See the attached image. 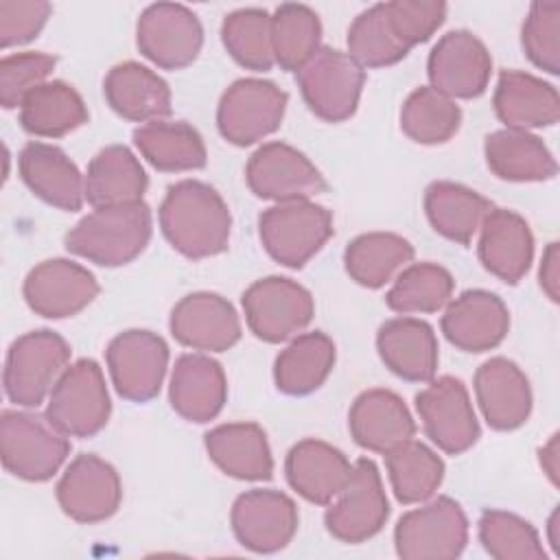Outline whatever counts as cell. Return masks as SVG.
I'll return each instance as SVG.
<instances>
[{
	"mask_svg": "<svg viewBox=\"0 0 560 560\" xmlns=\"http://www.w3.org/2000/svg\"><path fill=\"white\" fill-rule=\"evenodd\" d=\"M160 228L173 249L199 260L228 249L232 214L210 184L182 179L168 186L162 199Z\"/></svg>",
	"mask_w": 560,
	"mask_h": 560,
	"instance_id": "6da1fadb",
	"label": "cell"
},
{
	"mask_svg": "<svg viewBox=\"0 0 560 560\" xmlns=\"http://www.w3.org/2000/svg\"><path fill=\"white\" fill-rule=\"evenodd\" d=\"M151 232V210L144 201L94 208L66 234V249L101 267H120L144 252Z\"/></svg>",
	"mask_w": 560,
	"mask_h": 560,
	"instance_id": "7a4b0ae2",
	"label": "cell"
},
{
	"mask_svg": "<svg viewBox=\"0 0 560 560\" xmlns=\"http://www.w3.org/2000/svg\"><path fill=\"white\" fill-rule=\"evenodd\" d=\"M70 453L68 435L46 413L4 409L0 413L2 466L24 481L50 479Z\"/></svg>",
	"mask_w": 560,
	"mask_h": 560,
	"instance_id": "3957f363",
	"label": "cell"
},
{
	"mask_svg": "<svg viewBox=\"0 0 560 560\" xmlns=\"http://www.w3.org/2000/svg\"><path fill=\"white\" fill-rule=\"evenodd\" d=\"M70 361L68 341L55 330L42 328L18 337L4 361V394L20 407H37L50 396Z\"/></svg>",
	"mask_w": 560,
	"mask_h": 560,
	"instance_id": "277c9868",
	"label": "cell"
},
{
	"mask_svg": "<svg viewBox=\"0 0 560 560\" xmlns=\"http://www.w3.org/2000/svg\"><path fill=\"white\" fill-rule=\"evenodd\" d=\"M332 214L308 199L284 201L267 208L258 232L267 254L284 267H304L332 236Z\"/></svg>",
	"mask_w": 560,
	"mask_h": 560,
	"instance_id": "5b68a950",
	"label": "cell"
},
{
	"mask_svg": "<svg viewBox=\"0 0 560 560\" xmlns=\"http://www.w3.org/2000/svg\"><path fill=\"white\" fill-rule=\"evenodd\" d=\"M112 402L101 365L94 359H79L55 383L46 416L68 438H92L109 420Z\"/></svg>",
	"mask_w": 560,
	"mask_h": 560,
	"instance_id": "8992f818",
	"label": "cell"
},
{
	"mask_svg": "<svg viewBox=\"0 0 560 560\" xmlns=\"http://www.w3.org/2000/svg\"><path fill=\"white\" fill-rule=\"evenodd\" d=\"M466 542L468 518L451 497H438L402 514L394 529L396 553L405 560H451Z\"/></svg>",
	"mask_w": 560,
	"mask_h": 560,
	"instance_id": "52a82bcc",
	"label": "cell"
},
{
	"mask_svg": "<svg viewBox=\"0 0 560 560\" xmlns=\"http://www.w3.org/2000/svg\"><path fill=\"white\" fill-rule=\"evenodd\" d=\"M295 77L308 109L317 118L341 122L357 112L365 72L348 52L319 46Z\"/></svg>",
	"mask_w": 560,
	"mask_h": 560,
	"instance_id": "ba28073f",
	"label": "cell"
},
{
	"mask_svg": "<svg viewBox=\"0 0 560 560\" xmlns=\"http://www.w3.org/2000/svg\"><path fill=\"white\" fill-rule=\"evenodd\" d=\"M241 302L249 330L267 343L298 337L315 315V302L308 289L282 276L256 280L245 289Z\"/></svg>",
	"mask_w": 560,
	"mask_h": 560,
	"instance_id": "9c48e42d",
	"label": "cell"
},
{
	"mask_svg": "<svg viewBox=\"0 0 560 560\" xmlns=\"http://www.w3.org/2000/svg\"><path fill=\"white\" fill-rule=\"evenodd\" d=\"M287 101V92L271 81L238 79L219 101V133L236 147H249L282 125Z\"/></svg>",
	"mask_w": 560,
	"mask_h": 560,
	"instance_id": "30bf717a",
	"label": "cell"
},
{
	"mask_svg": "<svg viewBox=\"0 0 560 560\" xmlns=\"http://www.w3.org/2000/svg\"><path fill=\"white\" fill-rule=\"evenodd\" d=\"M389 516V501L383 490L376 464L361 457L352 464L350 479L326 510V529L341 542H363L376 536Z\"/></svg>",
	"mask_w": 560,
	"mask_h": 560,
	"instance_id": "8fae6325",
	"label": "cell"
},
{
	"mask_svg": "<svg viewBox=\"0 0 560 560\" xmlns=\"http://www.w3.org/2000/svg\"><path fill=\"white\" fill-rule=\"evenodd\" d=\"M140 52L164 70L190 66L203 44L199 18L184 4L158 2L149 4L136 26Z\"/></svg>",
	"mask_w": 560,
	"mask_h": 560,
	"instance_id": "7c38bea8",
	"label": "cell"
},
{
	"mask_svg": "<svg viewBox=\"0 0 560 560\" xmlns=\"http://www.w3.org/2000/svg\"><path fill=\"white\" fill-rule=\"evenodd\" d=\"M107 368L116 392L131 402H147L158 396L166 368L168 346L151 330H125L107 346Z\"/></svg>",
	"mask_w": 560,
	"mask_h": 560,
	"instance_id": "4fadbf2b",
	"label": "cell"
},
{
	"mask_svg": "<svg viewBox=\"0 0 560 560\" xmlns=\"http://www.w3.org/2000/svg\"><path fill=\"white\" fill-rule=\"evenodd\" d=\"M416 409L427 438L448 455H459L479 440V422L468 389L455 376L431 381L416 396Z\"/></svg>",
	"mask_w": 560,
	"mask_h": 560,
	"instance_id": "5bb4252c",
	"label": "cell"
},
{
	"mask_svg": "<svg viewBox=\"0 0 560 560\" xmlns=\"http://www.w3.org/2000/svg\"><path fill=\"white\" fill-rule=\"evenodd\" d=\"M245 177L256 197L278 203L302 201L328 188L317 166L284 142L258 147L247 162Z\"/></svg>",
	"mask_w": 560,
	"mask_h": 560,
	"instance_id": "9a60e30c",
	"label": "cell"
},
{
	"mask_svg": "<svg viewBox=\"0 0 560 560\" xmlns=\"http://www.w3.org/2000/svg\"><path fill=\"white\" fill-rule=\"evenodd\" d=\"M427 72L431 88L455 98H475L486 92L492 74V57L486 44L470 31H451L429 52Z\"/></svg>",
	"mask_w": 560,
	"mask_h": 560,
	"instance_id": "2e32d148",
	"label": "cell"
},
{
	"mask_svg": "<svg viewBox=\"0 0 560 560\" xmlns=\"http://www.w3.org/2000/svg\"><path fill=\"white\" fill-rule=\"evenodd\" d=\"M122 499L116 468L92 453L77 455L57 483V501L63 514L77 523L109 518Z\"/></svg>",
	"mask_w": 560,
	"mask_h": 560,
	"instance_id": "e0dca14e",
	"label": "cell"
},
{
	"mask_svg": "<svg viewBox=\"0 0 560 560\" xmlns=\"http://www.w3.org/2000/svg\"><path fill=\"white\" fill-rule=\"evenodd\" d=\"M232 532L236 540L256 553L284 549L298 532V508L280 490H249L232 505Z\"/></svg>",
	"mask_w": 560,
	"mask_h": 560,
	"instance_id": "ac0fdd59",
	"label": "cell"
},
{
	"mask_svg": "<svg viewBox=\"0 0 560 560\" xmlns=\"http://www.w3.org/2000/svg\"><path fill=\"white\" fill-rule=\"evenodd\" d=\"M22 293L37 315L63 319L83 311L98 295V282L79 262L50 258L28 271Z\"/></svg>",
	"mask_w": 560,
	"mask_h": 560,
	"instance_id": "d6986e66",
	"label": "cell"
},
{
	"mask_svg": "<svg viewBox=\"0 0 560 560\" xmlns=\"http://www.w3.org/2000/svg\"><path fill=\"white\" fill-rule=\"evenodd\" d=\"M171 335L186 348L201 352L230 350L241 339V319L219 293L197 291L171 311Z\"/></svg>",
	"mask_w": 560,
	"mask_h": 560,
	"instance_id": "ffe728a7",
	"label": "cell"
},
{
	"mask_svg": "<svg viewBox=\"0 0 560 560\" xmlns=\"http://www.w3.org/2000/svg\"><path fill=\"white\" fill-rule=\"evenodd\" d=\"M510 328V313L503 300L483 289L464 291L446 304L442 315L444 337L464 352L497 348Z\"/></svg>",
	"mask_w": 560,
	"mask_h": 560,
	"instance_id": "44dd1931",
	"label": "cell"
},
{
	"mask_svg": "<svg viewBox=\"0 0 560 560\" xmlns=\"http://www.w3.org/2000/svg\"><path fill=\"white\" fill-rule=\"evenodd\" d=\"M475 394L486 422L497 431H512L532 413V387L523 370L505 359L492 357L475 372Z\"/></svg>",
	"mask_w": 560,
	"mask_h": 560,
	"instance_id": "7402d4cb",
	"label": "cell"
},
{
	"mask_svg": "<svg viewBox=\"0 0 560 560\" xmlns=\"http://www.w3.org/2000/svg\"><path fill=\"white\" fill-rule=\"evenodd\" d=\"M22 182L42 201L63 210L77 212L83 206L85 188L77 164L55 144L28 142L18 155Z\"/></svg>",
	"mask_w": 560,
	"mask_h": 560,
	"instance_id": "603a6c76",
	"label": "cell"
},
{
	"mask_svg": "<svg viewBox=\"0 0 560 560\" xmlns=\"http://www.w3.org/2000/svg\"><path fill=\"white\" fill-rule=\"evenodd\" d=\"M477 254L486 271L516 284L534 258V236L527 221L514 210L492 208L479 228Z\"/></svg>",
	"mask_w": 560,
	"mask_h": 560,
	"instance_id": "cb8c5ba5",
	"label": "cell"
},
{
	"mask_svg": "<svg viewBox=\"0 0 560 560\" xmlns=\"http://www.w3.org/2000/svg\"><path fill=\"white\" fill-rule=\"evenodd\" d=\"M354 442L374 453H389L416 433V422L402 398L389 389L359 394L348 413Z\"/></svg>",
	"mask_w": 560,
	"mask_h": 560,
	"instance_id": "d4e9b609",
	"label": "cell"
},
{
	"mask_svg": "<svg viewBox=\"0 0 560 560\" xmlns=\"http://www.w3.org/2000/svg\"><path fill=\"white\" fill-rule=\"evenodd\" d=\"M228 398V381L223 368L206 354H182L175 361L168 400L171 407L188 422L214 420Z\"/></svg>",
	"mask_w": 560,
	"mask_h": 560,
	"instance_id": "484cf974",
	"label": "cell"
},
{
	"mask_svg": "<svg viewBox=\"0 0 560 560\" xmlns=\"http://www.w3.org/2000/svg\"><path fill=\"white\" fill-rule=\"evenodd\" d=\"M376 350L385 368L411 383H427L435 376L440 352L433 328L416 317L385 322L376 335Z\"/></svg>",
	"mask_w": 560,
	"mask_h": 560,
	"instance_id": "4316f807",
	"label": "cell"
},
{
	"mask_svg": "<svg viewBox=\"0 0 560 560\" xmlns=\"http://www.w3.org/2000/svg\"><path fill=\"white\" fill-rule=\"evenodd\" d=\"M289 486L311 503H330L350 479L352 464L328 442L306 438L298 442L284 462Z\"/></svg>",
	"mask_w": 560,
	"mask_h": 560,
	"instance_id": "83f0119b",
	"label": "cell"
},
{
	"mask_svg": "<svg viewBox=\"0 0 560 560\" xmlns=\"http://www.w3.org/2000/svg\"><path fill=\"white\" fill-rule=\"evenodd\" d=\"M494 112L505 129H538L551 127L560 118L558 90L521 70H503L494 88Z\"/></svg>",
	"mask_w": 560,
	"mask_h": 560,
	"instance_id": "f1b7e54d",
	"label": "cell"
},
{
	"mask_svg": "<svg viewBox=\"0 0 560 560\" xmlns=\"http://www.w3.org/2000/svg\"><path fill=\"white\" fill-rule=\"evenodd\" d=\"M103 94L118 116L133 122L147 125L171 114L168 83L136 61L114 66L103 81Z\"/></svg>",
	"mask_w": 560,
	"mask_h": 560,
	"instance_id": "f546056e",
	"label": "cell"
},
{
	"mask_svg": "<svg viewBox=\"0 0 560 560\" xmlns=\"http://www.w3.org/2000/svg\"><path fill=\"white\" fill-rule=\"evenodd\" d=\"M210 459L230 477L265 481L273 472V457L265 431L256 422L219 424L203 438Z\"/></svg>",
	"mask_w": 560,
	"mask_h": 560,
	"instance_id": "4dcf8cb0",
	"label": "cell"
},
{
	"mask_svg": "<svg viewBox=\"0 0 560 560\" xmlns=\"http://www.w3.org/2000/svg\"><path fill=\"white\" fill-rule=\"evenodd\" d=\"M147 184L149 179L140 160L122 144L101 149L88 164L83 179L85 199L92 208L142 201Z\"/></svg>",
	"mask_w": 560,
	"mask_h": 560,
	"instance_id": "1f68e13d",
	"label": "cell"
},
{
	"mask_svg": "<svg viewBox=\"0 0 560 560\" xmlns=\"http://www.w3.org/2000/svg\"><path fill=\"white\" fill-rule=\"evenodd\" d=\"M488 168L508 182H545L556 177L558 164L547 144L521 129H499L483 142Z\"/></svg>",
	"mask_w": 560,
	"mask_h": 560,
	"instance_id": "d6a6232c",
	"label": "cell"
},
{
	"mask_svg": "<svg viewBox=\"0 0 560 560\" xmlns=\"http://www.w3.org/2000/svg\"><path fill=\"white\" fill-rule=\"evenodd\" d=\"M494 206L477 190L455 182H433L424 190L431 228L448 241L468 245Z\"/></svg>",
	"mask_w": 560,
	"mask_h": 560,
	"instance_id": "836d02e7",
	"label": "cell"
},
{
	"mask_svg": "<svg viewBox=\"0 0 560 560\" xmlns=\"http://www.w3.org/2000/svg\"><path fill=\"white\" fill-rule=\"evenodd\" d=\"M335 365V343L328 335L313 330L293 337L276 357L273 381L282 394L304 396L324 385Z\"/></svg>",
	"mask_w": 560,
	"mask_h": 560,
	"instance_id": "e575fe53",
	"label": "cell"
},
{
	"mask_svg": "<svg viewBox=\"0 0 560 560\" xmlns=\"http://www.w3.org/2000/svg\"><path fill=\"white\" fill-rule=\"evenodd\" d=\"M24 131L39 138H61L88 122L81 94L66 81H46L20 105Z\"/></svg>",
	"mask_w": 560,
	"mask_h": 560,
	"instance_id": "d590c367",
	"label": "cell"
},
{
	"mask_svg": "<svg viewBox=\"0 0 560 560\" xmlns=\"http://www.w3.org/2000/svg\"><path fill=\"white\" fill-rule=\"evenodd\" d=\"M140 155L158 171L177 173L206 166L208 153L203 138L188 122L153 120L133 131Z\"/></svg>",
	"mask_w": 560,
	"mask_h": 560,
	"instance_id": "8d00e7d4",
	"label": "cell"
},
{
	"mask_svg": "<svg viewBox=\"0 0 560 560\" xmlns=\"http://www.w3.org/2000/svg\"><path fill=\"white\" fill-rule=\"evenodd\" d=\"M413 258V245L400 234L368 232L357 236L343 254L348 276L365 287L378 289Z\"/></svg>",
	"mask_w": 560,
	"mask_h": 560,
	"instance_id": "74e56055",
	"label": "cell"
},
{
	"mask_svg": "<svg viewBox=\"0 0 560 560\" xmlns=\"http://www.w3.org/2000/svg\"><path fill=\"white\" fill-rule=\"evenodd\" d=\"M385 466L394 494L405 505L427 501L444 479V462L413 438L385 453Z\"/></svg>",
	"mask_w": 560,
	"mask_h": 560,
	"instance_id": "f35d334b",
	"label": "cell"
},
{
	"mask_svg": "<svg viewBox=\"0 0 560 560\" xmlns=\"http://www.w3.org/2000/svg\"><path fill=\"white\" fill-rule=\"evenodd\" d=\"M322 39V22L306 4L287 2L271 15L273 59L280 68L298 72L317 50Z\"/></svg>",
	"mask_w": 560,
	"mask_h": 560,
	"instance_id": "ab89813d",
	"label": "cell"
},
{
	"mask_svg": "<svg viewBox=\"0 0 560 560\" xmlns=\"http://www.w3.org/2000/svg\"><path fill=\"white\" fill-rule=\"evenodd\" d=\"M459 125V105L431 85L413 90L400 109V127L418 144H442L457 133Z\"/></svg>",
	"mask_w": 560,
	"mask_h": 560,
	"instance_id": "60d3db41",
	"label": "cell"
},
{
	"mask_svg": "<svg viewBox=\"0 0 560 560\" xmlns=\"http://www.w3.org/2000/svg\"><path fill=\"white\" fill-rule=\"evenodd\" d=\"M453 287L455 280L444 267L435 262H413L396 276L385 302L392 311L402 315L438 313L451 302Z\"/></svg>",
	"mask_w": 560,
	"mask_h": 560,
	"instance_id": "b9f144b4",
	"label": "cell"
},
{
	"mask_svg": "<svg viewBox=\"0 0 560 560\" xmlns=\"http://www.w3.org/2000/svg\"><path fill=\"white\" fill-rule=\"evenodd\" d=\"M409 48L398 39L385 2L361 11L348 28V55L361 68H385L405 59Z\"/></svg>",
	"mask_w": 560,
	"mask_h": 560,
	"instance_id": "7bdbcfd3",
	"label": "cell"
},
{
	"mask_svg": "<svg viewBox=\"0 0 560 560\" xmlns=\"http://www.w3.org/2000/svg\"><path fill=\"white\" fill-rule=\"evenodd\" d=\"M225 50L247 70L265 72L276 63L271 46V15L265 9H236L221 24Z\"/></svg>",
	"mask_w": 560,
	"mask_h": 560,
	"instance_id": "ee69618b",
	"label": "cell"
},
{
	"mask_svg": "<svg viewBox=\"0 0 560 560\" xmlns=\"http://www.w3.org/2000/svg\"><path fill=\"white\" fill-rule=\"evenodd\" d=\"M479 540L497 560H545L547 556L532 523L503 510L481 514Z\"/></svg>",
	"mask_w": 560,
	"mask_h": 560,
	"instance_id": "f6af8a7d",
	"label": "cell"
},
{
	"mask_svg": "<svg viewBox=\"0 0 560 560\" xmlns=\"http://www.w3.org/2000/svg\"><path fill=\"white\" fill-rule=\"evenodd\" d=\"M523 48L529 61L549 72H560V2H534L523 24Z\"/></svg>",
	"mask_w": 560,
	"mask_h": 560,
	"instance_id": "bcb514c9",
	"label": "cell"
},
{
	"mask_svg": "<svg viewBox=\"0 0 560 560\" xmlns=\"http://www.w3.org/2000/svg\"><path fill=\"white\" fill-rule=\"evenodd\" d=\"M57 59L46 52H18L0 59V103L4 109L20 107L22 101L52 72Z\"/></svg>",
	"mask_w": 560,
	"mask_h": 560,
	"instance_id": "7dc6e473",
	"label": "cell"
},
{
	"mask_svg": "<svg viewBox=\"0 0 560 560\" xmlns=\"http://www.w3.org/2000/svg\"><path fill=\"white\" fill-rule=\"evenodd\" d=\"M389 22L398 39L411 50L427 42L446 20V4L435 0H392L385 2Z\"/></svg>",
	"mask_w": 560,
	"mask_h": 560,
	"instance_id": "c3c4849f",
	"label": "cell"
},
{
	"mask_svg": "<svg viewBox=\"0 0 560 560\" xmlns=\"http://www.w3.org/2000/svg\"><path fill=\"white\" fill-rule=\"evenodd\" d=\"M52 7L44 0H2L0 2V46L11 48L39 35Z\"/></svg>",
	"mask_w": 560,
	"mask_h": 560,
	"instance_id": "681fc988",
	"label": "cell"
},
{
	"mask_svg": "<svg viewBox=\"0 0 560 560\" xmlns=\"http://www.w3.org/2000/svg\"><path fill=\"white\" fill-rule=\"evenodd\" d=\"M538 278L547 298L551 302H558L560 300V245L556 241L549 243L547 249L542 252Z\"/></svg>",
	"mask_w": 560,
	"mask_h": 560,
	"instance_id": "f907efd6",
	"label": "cell"
},
{
	"mask_svg": "<svg viewBox=\"0 0 560 560\" xmlns=\"http://www.w3.org/2000/svg\"><path fill=\"white\" fill-rule=\"evenodd\" d=\"M540 466L545 475L551 479V483H558V472H560V446H558V433L549 438V442L540 448L538 453Z\"/></svg>",
	"mask_w": 560,
	"mask_h": 560,
	"instance_id": "816d5d0a",
	"label": "cell"
},
{
	"mask_svg": "<svg viewBox=\"0 0 560 560\" xmlns=\"http://www.w3.org/2000/svg\"><path fill=\"white\" fill-rule=\"evenodd\" d=\"M558 529H560V510L556 508L547 521V532H549V545L553 547L556 553H560V536H558Z\"/></svg>",
	"mask_w": 560,
	"mask_h": 560,
	"instance_id": "f5cc1de1",
	"label": "cell"
}]
</instances>
